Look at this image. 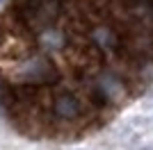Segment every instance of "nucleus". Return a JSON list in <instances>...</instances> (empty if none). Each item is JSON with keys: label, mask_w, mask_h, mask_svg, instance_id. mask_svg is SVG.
Here are the masks:
<instances>
[{"label": "nucleus", "mask_w": 153, "mask_h": 150, "mask_svg": "<svg viewBox=\"0 0 153 150\" xmlns=\"http://www.w3.org/2000/svg\"><path fill=\"white\" fill-rule=\"evenodd\" d=\"M30 112L37 109V123L44 125H59V127H80L89 123L94 116V107L87 102L82 93H78L69 87H51L46 89L44 96L27 107Z\"/></svg>", "instance_id": "nucleus-1"}, {"label": "nucleus", "mask_w": 153, "mask_h": 150, "mask_svg": "<svg viewBox=\"0 0 153 150\" xmlns=\"http://www.w3.org/2000/svg\"><path fill=\"white\" fill-rule=\"evenodd\" d=\"M7 75H9L12 87H23V89H30V91H37V93L39 89L44 91V89L57 87L59 77H62L55 59L48 52L37 48H32L23 57L12 59V66H9Z\"/></svg>", "instance_id": "nucleus-2"}, {"label": "nucleus", "mask_w": 153, "mask_h": 150, "mask_svg": "<svg viewBox=\"0 0 153 150\" xmlns=\"http://www.w3.org/2000/svg\"><path fill=\"white\" fill-rule=\"evenodd\" d=\"M87 87H85V98L94 109H105V107L119 105L128 98L130 93V82L128 77L117 68H105L96 71L94 75L85 77Z\"/></svg>", "instance_id": "nucleus-3"}, {"label": "nucleus", "mask_w": 153, "mask_h": 150, "mask_svg": "<svg viewBox=\"0 0 153 150\" xmlns=\"http://www.w3.org/2000/svg\"><path fill=\"white\" fill-rule=\"evenodd\" d=\"M9 14L32 34H37L64 21L69 14V0H16Z\"/></svg>", "instance_id": "nucleus-4"}, {"label": "nucleus", "mask_w": 153, "mask_h": 150, "mask_svg": "<svg viewBox=\"0 0 153 150\" xmlns=\"http://www.w3.org/2000/svg\"><path fill=\"white\" fill-rule=\"evenodd\" d=\"M114 2L117 9L126 14V18L153 25V0H114Z\"/></svg>", "instance_id": "nucleus-5"}, {"label": "nucleus", "mask_w": 153, "mask_h": 150, "mask_svg": "<svg viewBox=\"0 0 153 150\" xmlns=\"http://www.w3.org/2000/svg\"><path fill=\"white\" fill-rule=\"evenodd\" d=\"M0 2H2V0H0Z\"/></svg>", "instance_id": "nucleus-6"}]
</instances>
